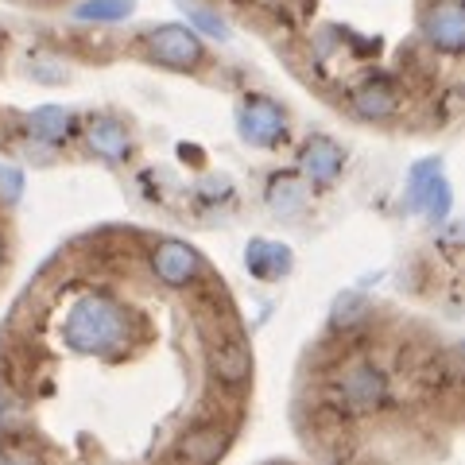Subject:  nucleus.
<instances>
[{"label": "nucleus", "instance_id": "nucleus-1", "mask_svg": "<svg viewBox=\"0 0 465 465\" xmlns=\"http://www.w3.org/2000/svg\"><path fill=\"white\" fill-rule=\"evenodd\" d=\"M210 369L217 372L222 384H244L252 372V353H249V341L241 338V330H229L225 341L213 345L210 353Z\"/></svg>", "mask_w": 465, "mask_h": 465}, {"label": "nucleus", "instance_id": "nucleus-2", "mask_svg": "<svg viewBox=\"0 0 465 465\" xmlns=\"http://www.w3.org/2000/svg\"><path fill=\"white\" fill-rule=\"evenodd\" d=\"M225 446H229V430L225 427H217V423H202L194 430H186V439L179 442V461L186 465H217V458L225 454Z\"/></svg>", "mask_w": 465, "mask_h": 465}, {"label": "nucleus", "instance_id": "nucleus-3", "mask_svg": "<svg viewBox=\"0 0 465 465\" xmlns=\"http://www.w3.org/2000/svg\"><path fill=\"white\" fill-rule=\"evenodd\" d=\"M384 396V376L369 369V365H361L353 372H345V381H341V403L345 407H372V403H381Z\"/></svg>", "mask_w": 465, "mask_h": 465}, {"label": "nucleus", "instance_id": "nucleus-4", "mask_svg": "<svg viewBox=\"0 0 465 465\" xmlns=\"http://www.w3.org/2000/svg\"><path fill=\"white\" fill-rule=\"evenodd\" d=\"M244 133H249L256 143H272L280 136V113H275L268 101H252L249 109V124H244Z\"/></svg>", "mask_w": 465, "mask_h": 465}, {"label": "nucleus", "instance_id": "nucleus-5", "mask_svg": "<svg viewBox=\"0 0 465 465\" xmlns=\"http://www.w3.org/2000/svg\"><path fill=\"white\" fill-rule=\"evenodd\" d=\"M307 163L314 167V179H333V171L341 167V155L333 152V143H326V140H314L311 143V152H307Z\"/></svg>", "mask_w": 465, "mask_h": 465}, {"label": "nucleus", "instance_id": "nucleus-6", "mask_svg": "<svg viewBox=\"0 0 465 465\" xmlns=\"http://www.w3.org/2000/svg\"><path fill=\"white\" fill-rule=\"evenodd\" d=\"M90 143L101 152V155H121L124 152V133L116 124H97V128H90Z\"/></svg>", "mask_w": 465, "mask_h": 465}, {"label": "nucleus", "instance_id": "nucleus-7", "mask_svg": "<svg viewBox=\"0 0 465 465\" xmlns=\"http://www.w3.org/2000/svg\"><path fill=\"white\" fill-rule=\"evenodd\" d=\"M12 5H24V8H70V5H82V0H12ZM85 5H97V0H85Z\"/></svg>", "mask_w": 465, "mask_h": 465}]
</instances>
